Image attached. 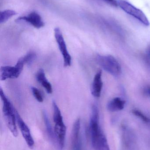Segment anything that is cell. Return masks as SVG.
<instances>
[{
  "label": "cell",
  "instance_id": "cell-9",
  "mask_svg": "<svg viewBox=\"0 0 150 150\" xmlns=\"http://www.w3.org/2000/svg\"><path fill=\"white\" fill-rule=\"evenodd\" d=\"M16 21V22L24 21L37 29H40L45 25V23L41 16L35 11L31 12L26 16L19 17Z\"/></svg>",
  "mask_w": 150,
  "mask_h": 150
},
{
  "label": "cell",
  "instance_id": "cell-4",
  "mask_svg": "<svg viewBox=\"0 0 150 150\" xmlns=\"http://www.w3.org/2000/svg\"><path fill=\"white\" fill-rule=\"evenodd\" d=\"M92 144L95 150H110L108 142L100 125L90 127Z\"/></svg>",
  "mask_w": 150,
  "mask_h": 150
},
{
  "label": "cell",
  "instance_id": "cell-7",
  "mask_svg": "<svg viewBox=\"0 0 150 150\" xmlns=\"http://www.w3.org/2000/svg\"><path fill=\"white\" fill-rule=\"evenodd\" d=\"M54 36L58 44L59 50L63 58L64 66L65 67H70L71 66L72 59L68 51L62 32L59 27H56L54 29Z\"/></svg>",
  "mask_w": 150,
  "mask_h": 150
},
{
  "label": "cell",
  "instance_id": "cell-5",
  "mask_svg": "<svg viewBox=\"0 0 150 150\" xmlns=\"http://www.w3.org/2000/svg\"><path fill=\"white\" fill-rule=\"evenodd\" d=\"M118 6L129 15L139 20L146 26L149 25V19L144 13L141 10L137 8L133 4L125 0H117Z\"/></svg>",
  "mask_w": 150,
  "mask_h": 150
},
{
  "label": "cell",
  "instance_id": "cell-15",
  "mask_svg": "<svg viewBox=\"0 0 150 150\" xmlns=\"http://www.w3.org/2000/svg\"><path fill=\"white\" fill-rule=\"evenodd\" d=\"M17 13L12 10L7 9L1 11L0 12V23H3L13 16L16 15Z\"/></svg>",
  "mask_w": 150,
  "mask_h": 150
},
{
  "label": "cell",
  "instance_id": "cell-20",
  "mask_svg": "<svg viewBox=\"0 0 150 150\" xmlns=\"http://www.w3.org/2000/svg\"><path fill=\"white\" fill-rule=\"evenodd\" d=\"M144 93L147 96H149L150 98V86L146 87V88L144 90Z\"/></svg>",
  "mask_w": 150,
  "mask_h": 150
},
{
  "label": "cell",
  "instance_id": "cell-12",
  "mask_svg": "<svg viewBox=\"0 0 150 150\" xmlns=\"http://www.w3.org/2000/svg\"><path fill=\"white\" fill-rule=\"evenodd\" d=\"M126 101L121 98L116 97L111 100L107 104V109L111 112L121 111L125 107Z\"/></svg>",
  "mask_w": 150,
  "mask_h": 150
},
{
  "label": "cell",
  "instance_id": "cell-6",
  "mask_svg": "<svg viewBox=\"0 0 150 150\" xmlns=\"http://www.w3.org/2000/svg\"><path fill=\"white\" fill-rule=\"evenodd\" d=\"M25 64L23 57L18 61L14 67L3 66L1 68V80H5L9 79H16L22 73Z\"/></svg>",
  "mask_w": 150,
  "mask_h": 150
},
{
  "label": "cell",
  "instance_id": "cell-11",
  "mask_svg": "<svg viewBox=\"0 0 150 150\" xmlns=\"http://www.w3.org/2000/svg\"><path fill=\"white\" fill-rule=\"evenodd\" d=\"M102 73L101 70L98 71L94 76L91 88V93L95 98H99L101 95L103 83Z\"/></svg>",
  "mask_w": 150,
  "mask_h": 150
},
{
  "label": "cell",
  "instance_id": "cell-13",
  "mask_svg": "<svg viewBox=\"0 0 150 150\" xmlns=\"http://www.w3.org/2000/svg\"><path fill=\"white\" fill-rule=\"evenodd\" d=\"M36 79L38 83L45 88L47 92L51 94L53 92V88L50 82L47 80L45 71L42 69H39L36 75Z\"/></svg>",
  "mask_w": 150,
  "mask_h": 150
},
{
  "label": "cell",
  "instance_id": "cell-18",
  "mask_svg": "<svg viewBox=\"0 0 150 150\" xmlns=\"http://www.w3.org/2000/svg\"><path fill=\"white\" fill-rule=\"evenodd\" d=\"M132 112L135 115L141 119L143 121L147 122V123L150 122V120L149 118H148L147 116H146L141 111H139L138 110H136V109H135V110H133Z\"/></svg>",
  "mask_w": 150,
  "mask_h": 150
},
{
  "label": "cell",
  "instance_id": "cell-21",
  "mask_svg": "<svg viewBox=\"0 0 150 150\" xmlns=\"http://www.w3.org/2000/svg\"><path fill=\"white\" fill-rule=\"evenodd\" d=\"M147 52H148V55H149V57L150 58V46L149 47V48H148Z\"/></svg>",
  "mask_w": 150,
  "mask_h": 150
},
{
  "label": "cell",
  "instance_id": "cell-1",
  "mask_svg": "<svg viewBox=\"0 0 150 150\" xmlns=\"http://www.w3.org/2000/svg\"><path fill=\"white\" fill-rule=\"evenodd\" d=\"M0 95L3 103V113L5 122L8 128L13 136L16 137L18 135L16 126V109L8 98L2 89L1 88Z\"/></svg>",
  "mask_w": 150,
  "mask_h": 150
},
{
  "label": "cell",
  "instance_id": "cell-17",
  "mask_svg": "<svg viewBox=\"0 0 150 150\" xmlns=\"http://www.w3.org/2000/svg\"><path fill=\"white\" fill-rule=\"evenodd\" d=\"M31 91L33 96L37 100V101L40 103L43 102L44 99L39 90H38L36 87L33 86L31 87Z\"/></svg>",
  "mask_w": 150,
  "mask_h": 150
},
{
  "label": "cell",
  "instance_id": "cell-8",
  "mask_svg": "<svg viewBox=\"0 0 150 150\" xmlns=\"http://www.w3.org/2000/svg\"><path fill=\"white\" fill-rule=\"evenodd\" d=\"M16 119L18 128L21 131L24 139L25 141L27 146L31 149L34 147V142L32 136L31 134V131L27 125L23 120L20 115L16 109Z\"/></svg>",
  "mask_w": 150,
  "mask_h": 150
},
{
  "label": "cell",
  "instance_id": "cell-19",
  "mask_svg": "<svg viewBox=\"0 0 150 150\" xmlns=\"http://www.w3.org/2000/svg\"><path fill=\"white\" fill-rule=\"evenodd\" d=\"M104 1L112 6H115V7L118 6L117 0H104Z\"/></svg>",
  "mask_w": 150,
  "mask_h": 150
},
{
  "label": "cell",
  "instance_id": "cell-2",
  "mask_svg": "<svg viewBox=\"0 0 150 150\" xmlns=\"http://www.w3.org/2000/svg\"><path fill=\"white\" fill-rule=\"evenodd\" d=\"M53 120L54 122V133L56 138V143L59 148L62 150L65 145L66 138V128L64 124L60 110L59 109L56 102H53Z\"/></svg>",
  "mask_w": 150,
  "mask_h": 150
},
{
  "label": "cell",
  "instance_id": "cell-3",
  "mask_svg": "<svg viewBox=\"0 0 150 150\" xmlns=\"http://www.w3.org/2000/svg\"><path fill=\"white\" fill-rule=\"evenodd\" d=\"M97 62L106 72L110 75L118 76L121 73V67L116 58L111 55H98Z\"/></svg>",
  "mask_w": 150,
  "mask_h": 150
},
{
  "label": "cell",
  "instance_id": "cell-14",
  "mask_svg": "<svg viewBox=\"0 0 150 150\" xmlns=\"http://www.w3.org/2000/svg\"><path fill=\"white\" fill-rule=\"evenodd\" d=\"M43 116L48 135L53 142H56V141L55 134L54 130H53L52 125H51V122L48 119V116L46 112L45 111L43 112Z\"/></svg>",
  "mask_w": 150,
  "mask_h": 150
},
{
  "label": "cell",
  "instance_id": "cell-10",
  "mask_svg": "<svg viewBox=\"0 0 150 150\" xmlns=\"http://www.w3.org/2000/svg\"><path fill=\"white\" fill-rule=\"evenodd\" d=\"M81 121L77 119L75 122L72 129L71 145L72 150H82V144L80 137Z\"/></svg>",
  "mask_w": 150,
  "mask_h": 150
},
{
  "label": "cell",
  "instance_id": "cell-16",
  "mask_svg": "<svg viewBox=\"0 0 150 150\" xmlns=\"http://www.w3.org/2000/svg\"><path fill=\"white\" fill-rule=\"evenodd\" d=\"M36 57V53L34 52H30L27 54L23 56V58L25 64L30 65L35 59Z\"/></svg>",
  "mask_w": 150,
  "mask_h": 150
}]
</instances>
